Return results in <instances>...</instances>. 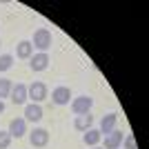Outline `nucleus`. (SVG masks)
<instances>
[{"label":"nucleus","mask_w":149,"mask_h":149,"mask_svg":"<svg viewBox=\"0 0 149 149\" xmlns=\"http://www.w3.org/2000/svg\"><path fill=\"white\" fill-rule=\"evenodd\" d=\"M47 93H49V89H47V85L40 82V80H33L29 87H27V96H29V100L36 102V105H40V102L47 98Z\"/></svg>","instance_id":"nucleus-3"},{"label":"nucleus","mask_w":149,"mask_h":149,"mask_svg":"<svg viewBox=\"0 0 149 149\" xmlns=\"http://www.w3.org/2000/svg\"><path fill=\"white\" fill-rule=\"evenodd\" d=\"M91 149H102V147H91Z\"/></svg>","instance_id":"nucleus-20"},{"label":"nucleus","mask_w":149,"mask_h":149,"mask_svg":"<svg viewBox=\"0 0 149 149\" xmlns=\"http://www.w3.org/2000/svg\"><path fill=\"white\" fill-rule=\"evenodd\" d=\"M51 31L47 29V27H40V29H36L33 31V40H31V47L33 49H38L40 54H47L49 51V47H51Z\"/></svg>","instance_id":"nucleus-1"},{"label":"nucleus","mask_w":149,"mask_h":149,"mask_svg":"<svg viewBox=\"0 0 149 149\" xmlns=\"http://www.w3.org/2000/svg\"><path fill=\"white\" fill-rule=\"evenodd\" d=\"M116 123H118V113H107V116H102V118H100V127H98V131L100 134H111L113 129H116Z\"/></svg>","instance_id":"nucleus-11"},{"label":"nucleus","mask_w":149,"mask_h":149,"mask_svg":"<svg viewBox=\"0 0 149 149\" xmlns=\"http://www.w3.org/2000/svg\"><path fill=\"white\" fill-rule=\"evenodd\" d=\"M9 98H11L13 105H27V100H29V96H27V85H22V82H16V85L11 87Z\"/></svg>","instance_id":"nucleus-5"},{"label":"nucleus","mask_w":149,"mask_h":149,"mask_svg":"<svg viewBox=\"0 0 149 149\" xmlns=\"http://www.w3.org/2000/svg\"><path fill=\"white\" fill-rule=\"evenodd\" d=\"M49 62H51V58H49V54H33V56L29 58V67H31V71H45V69L49 67Z\"/></svg>","instance_id":"nucleus-7"},{"label":"nucleus","mask_w":149,"mask_h":149,"mask_svg":"<svg viewBox=\"0 0 149 149\" xmlns=\"http://www.w3.org/2000/svg\"><path fill=\"white\" fill-rule=\"evenodd\" d=\"M71 111L76 113V116H82V113H91V107H93V98L91 96H87V93H82V96H76V98H71Z\"/></svg>","instance_id":"nucleus-2"},{"label":"nucleus","mask_w":149,"mask_h":149,"mask_svg":"<svg viewBox=\"0 0 149 149\" xmlns=\"http://www.w3.org/2000/svg\"><path fill=\"white\" fill-rule=\"evenodd\" d=\"M102 140V134H100L96 127H91V129L85 131V136H82V143L87 145V147H98V143Z\"/></svg>","instance_id":"nucleus-14"},{"label":"nucleus","mask_w":149,"mask_h":149,"mask_svg":"<svg viewBox=\"0 0 149 149\" xmlns=\"http://www.w3.org/2000/svg\"><path fill=\"white\" fill-rule=\"evenodd\" d=\"M11 87H13V82L9 80V78H0V100H2V102H5V98H9Z\"/></svg>","instance_id":"nucleus-15"},{"label":"nucleus","mask_w":149,"mask_h":149,"mask_svg":"<svg viewBox=\"0 0 149 149\" xmlns=\"http://www.w3.org/2000/svg\"><path fill=\"white\" fill-rule=\"evenodd\" d=\"M123 149H136V138H134V136H125Z\"/></svg>","instance_id":"nucleus-18"},{"label":"nucleus","mask_w":149,"mask_h":149,"mask_svg":"<svg viewBox=\"0 0 149 149\" xmlns=\"http://www.w3.org/2000/svg\"><path fill=\"white\" fill-rule=\"evenodd\" d=\"M91 127H93V116L91 113H82V116H76L74 118V129L76 131H82V134H85V131L91 129Z\"/></svg>","instance_id":"nucleus-12"},{"label":"nucleus","mask_w":149,"mask_h":149,"mask_svg":"<svg viewBox=\"0 0 149 149\" xmlns=\"http://www.w3.org/2000/svg\"><path fill=\"white\" fill-rule=\"evenodd\" d=\"M42 107L36 105V102H29V105H25V116L22 118L27 120V123H40L42 120Z\"/></svg>","instance_id":"nucleus-8"},{"label":"nucleus","mask_w":149,"mask_h":149,"mask_svg":"<svg viewBox=\"0 0 149 149\" xmlns=\"http://www.w3.org/2000/svg\"><path fill=\"white\" fill-rule=\"evenodd\" d=\"M13 67V56L11 54H0V71H9Z\"/></svg>","instance_id":"nucleus-16"},{"label":"nucleus","mask_w":149,"mask_h":149,"mask_svg":"<svg viewBox=\"0 0 149 149\" xmlns=\"http://www.w3.org/2000/svg\"><path fill=\"white\" fill-rule=\"evenodd\" d=\"M71 98H74V93H71L69 87H65V85H60V87H56L51 91V100H54L56 105H69Z\"/></svg>","instance_id":"nucleus-6"},{"label":"nucleus","mask_w":149,"mask_h":149,"mask_svg":"<svg viewBox=\"0 0 149 149\" xmlns=\"http://www.w3.org/2000/svg\"><path fill=\"white\" fill-rule=\"evenodd\" d=\"M9 136L11 138H22L27 134V120L25 118H13L11 123H9Z\"/></svg>","instance_id":"nucleus-10"},{"label":"nucleus","mask_w":149,"mask_h":149,"mask_svg":"<svg viewBox=\"0 0 149 149\" xmlns=\"http://www.w3.org/2000/svg\"><path fill=\"white\" fill-rule=\"evenodd\" d=\"M125 136H127V134H123L120 129H113L111 134H107V136H105V147H102V149H120Z\"/></svg>","instance_id":"nucleus-9"},{"label":"nucleus","mask_w":149,"mask_h":149,"mask_svg":"<svg viewBox=\"0 0 149 149\" xmlns=\"http://www.w3.org/2000/svg\"><path fill=\"white\" fill-rule=\"evenodd\" d=\"M13 138L9 136V131H0V149H7L9 145H11Z\"/></svg>","instance_id":"nucleus-17"},{"label":"nucleus","mask_w":149,"mask_h":149,"mask_svg":"<svg viewBox=\"0 0 149 149\" xmlns=\"http://www.w3.org/2000/svg\"><path fill=\"white\" fill-rule=\"evenodd\" d=\"M5 111V102H2V100H0V113Z\"/></svg>","instance_id":"nucleus-19"},{"label":"nucleus","mask_w":149,"mask_h":149,"mask_svg":"<svg viewBox=\"0 0 149 149\" xmlns=\"http://www.w3.org/2000/svg\"><path fill=\"white\" fill-rule=\"evenodd\" d=\"M33 56V47H31V40H20L16 45V58L20 60H29Z\"/></svg>","instance_id":"nucleus-13"},{"label":"nucleus","mask_w":149,"mask_h":149,"mask_svg":"<svg viewBox=\"0 0 149 149\" xmlns=\"http://www.w3.org/2000/svg\"><path fill=\"white\" fill-rule=\"evenodd\" d=\"M29 143L31 147H38V149H42L49 145V131L42 129V127H33V131L29 134Z\"/></svg>","instance_id":"nucleus-4"}]
</instances>
